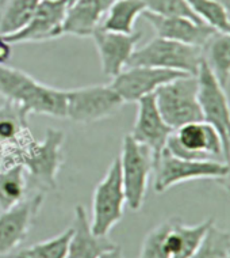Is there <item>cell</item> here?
Instances as JSON below:
<instances>
[{
	"instance_id": "cell-1",
	"label": "cell",
	"mask_w": 230,
	"mask_h": 258,
	"mask_svg": "<svg viewBox=\"0 0 230 258\" xmlns=\"http://www.w3.org/2000/svg\"><path fill=\"white\" fill-rule=\"evenodd\" d=\"M0 97L21 107L27 117L30 114L67 117V94L64 90L42 85L17 68L0 66Z\"/></svg>"
},
{
	"instance_id": "cell-2",
	"label": "cell",
	"mask_w": 230,
	"mask_h": 258,
	"mask_svg": "<svg viewBox=\"0 0 230 258\" xmlns=\"http://www.w3.org/2000/svg\"><path fill=\"white\" fill-rule=\"evenodd\" d=\"M65 134L48 128L42 142L29 139L15 154V163L25 167L27 177L42 190L57 187V174L62 165V144Z\"/></svg>"
},
{
	"instance_id": "cell-3",
	"label": "cell",
	"mask_w": 230,
	"mask_h": 258,
	"mask_svg": "<svg viewBox=\"0 0 230 258\" xmlns=\"http://www.w3.org/2000/svg\"><path fill=\"white\" fill-rule=\"evenodd\" d=\"M203 60V49L199 46L156 37L142 48L134 50L128 67L145 66L196 76Z\"/></svg>"
},
{
	"instance_id": "cell-4",
	"label": "cell",
	"mask_w": 230,
	"mask_h": 258,
	"mask_svg": "<svg viewBox=\"0 0 230 258\" xmlns=\"http://www.w3.org/2000/svg\"><path fill=\"white\" fill-rule=\"evenodd\" d=\"M155 99L160 114L173 131L190 122L203 121L196 76L184 75L165 83L155 91Z\"/></svg>"
},
{
	"instance_id": "cell-5",
	"label": "cell",
	"mask_w": 230,
	"mask_h": 258,
	"mask_svg": "<svg viewBox=\"0 0 230 258\" xmlns=\"http://www.w3.org/2000/svg\"><path fill=\"white\" fill-rule=\"evenodd\" d=\"M121 175L126 204L132 211H140L145 200L155 160L151 150L142 146L132 135H126L120 156Z\"/></svg>"
},
{
	"instance_id": "cell-6",
	"label": "cell",
	"mask_w": 230,
	"mask_h": 258,
	"mask_svg": "<svg viewBox=\"0 0 230 258\" xmlns=\"http://www.w3.org/2000/svg\"><path fill=\"white\" fill-rule=\"evenodd\" d=\"M126 204L120 158L111 163L104 178L97 183L92 197V220L91 231L97 236H107L117 223L124 218Z\"/></svg>"
},
{
	"instance_id": "cell-7",
	"label": "cell",
	"mask_w": 230,
	"mask_h": 258,
	"mask_svg": "<svg viewBox=\"0 0 230 258\" xmlns=\"http://www.w3.org/2000/svg\"><path fill=\"white\" fill-rule=\"evenodd\" d=\"M229 166L223 160L182 159L169 154L167 150L160 156L155 166V190L164 193L169 187L194 179H215L226 177Z\"/></svg>"
},
{
	"instance_id": "cell-8",
	"label": "cell",
	"mask_w": 230,
	"mask_h": 258,
	"mask_svg": "<svg viewBox=\"0 0 230 258\" xmlns=\"http://www.w3.org/2000/svg\"><path fill=\"white\" fill-rule=\"evenodd\" d=\"M198 101L203 121L215 129L222 140L225 162L230 158V102L225 87L218 82L207 62H200L196 74Z\"/></svg>"
},
{
	"instance_id": "cell-9",
	"label": "cell",
	"mask_w": 230,
	"mask_h": 258,
	"mask_svg": "<svg viewBox=\"0 0 230 258\" xmlns=\"http://www.w3.org/2000/svg\"><path fill=\"white\" fill-rule=\"evenodd\" d=\"M67 94V117L76 124H91L121 110L124 99L111 85H97L69 90Z\"/></svg>"
},
{
	"instance_id": "cell-10",
	"label": "cell",
	"mask_w": 230,
	"mask_h": 258,
	"mask_svg": "<svg viewBox=\"0 0 230 258\" xmlns=\"http://www.w3.org/2000/svg\"><path fill=\"white\" fill-rule=\"evenodd\" d=\"M165 150L182 159H215L225 162L219 135L204 121L190 122L177 128L168 139Z\"/></svg>"
},
{
	"instance_id": "cell-11",
	"label": "cell",
	"mask_w": 230,
	"mask_h": 258,
	"mask_svg": "<svg viewBox=\"0 0 230 258\" xmlns=\"http://www.w3.org/2000/svg\"><path fill=\"white\" fill-rule=\"evenodd\" d=\"M184 75L187 74L172 70L136 66L128 67L112 78L111 87L124 99V102H138L146 95L155 94L156 90L165 83Z\"/></svg>"
},
{
	"instance_id": "cell-12",
	"label": "cell",
	"mask_w": 230,
	"mask_h": 258,
	"mask_svg": "<svg viewBox=\"0 0 230 258\" xmlns=\"http://www.w3.org/2000/svg\"><path fill=\"white\" fill-rule=\"evenodd\" d=\"M68 6L64 0H41L36 13L18 33L6 36L10 44L42 42L64 34V19Z\"/></svg>"
},
{
	"instance_id": "cell-13",
	"label": "cell",
	"mask_w": 230,
	"mask_h": 258,
	"mask_svg": "<svg viewBox=\"0 0 230 258\" xmlns=\"http://www.w3.org/2000/svg\"><path fill=\"white\" fill-rule=\"evenodd\" d=\"M137 103V118L130 135L134 140L151 150L156 166L167 147L168 139L175 131L164 121L160 114L156 105L155 94L146 95Z\"/></svg>"
},
{
	"instance_id": "cell-14",
	"label": "cell",
	"mask_w": 230,
	"mask_h": 258,
	"mask_svg": "<svg viewBox=\"0 0 230 258\" xmlns=\"http://www.w3.org/2000/svg\"><path fill=\"white\" fill-rule=\"evenodd\" d=\"M91 37L96 45L103 74L108 78H115L128 67L129 60L141 41L142 33L134 31L132 34H122L103 30L99 26Z\"/></svg>"
},
{
	"instance_id": "cell-15",
	"label": "cell",
	"mask_w": 230,
	"mask_h": 258,
	"mask_svg": "<svg viewBox=\"0 0 230 258\" xmlns=\"http://www.w3.org/2000/svg\"><path fill=\"white\" fill-rule=\"evenodd\" d=\"M42 203L44 195L38 193L0 214V255L9 254L25 240Z\"/></svg>"
},
{
	"instance_id": "cell-16",
	"label": "cell",
	"mask_w": 230,
	"mask_h": 258,
	"mask_svg": "<svg viewBox=\"0 0 230 258\" xmlns=\"http://www.w3.org/2000/svg\"><path fill=\"white\" fill-rule=\"evenodd\" d=\"M142 17L146 19L157 37L167 38V40L177 41L187 45H194L204 49L217 31L204 23L195 22L192 19L180 18V17H160L149 11H144Z\"/></svg>"
},
{
	"instance_id": "cell-17",
	"label": "cell",
	"mask_w": 230,
	"mask_h": 258,
	"mask_svg": "<svg viewBox=\"0 0 230 258\" xmlns=\"http://www.w3.org/2000/svg\"><path fill=\"white\" fill-rule=\"evenodd\" d=\"M30 139L27 116L21 107L5 101L0 106V166L15 165V154Z\"/></svg>"
},
{
	"instance_id": "cell-18",
	"label": "cell",
	"mask_w": 230,
	"mask_h": 258,
	"mask_svg": "<svg viewBox=\"0 0 230 258\" xmlns=\"http://www.w3.org/2000/svg\"><path fill=\"white\" fill-rule=\"evenodd\" d=\"M114 246L117 245L107 236H97L91 231L84 207L77 205L75 208V222L68 243L67 258H99Z\"/></svg>"
},
{
	"instance_id": "cell-19",
	"label": "cell",
	"mask_w": 230,
	"mask_h": 258,
	"mask_svg": "<svg viewBox=\"0 0 230 258\" xmlns=\"http://www.w3.org/2000/svg\"><path fill=\"white\" fill-rule=\"evenodd\" d=\"M114 0H77L68 7L64 19V34L91 37L100 26Z\"/></svg>"
},
{
	"instance_id": "cell-20",
	"label": "cell",
	"mask_w": 230,
	"mask_h": 258,
	"mask_svg": "<svg viewBox=\"0 0 230 258\" xmlns=\"http://www.w3.org/2000/svg\"><path fill=\"white\" fill-rule=\"evenodd\" d=\"M215 222L206 219L199 224L187 226L177 216H173L172 226L165 236V249L169 258H191L199 247L207 228Z\"/></svg>"
},
{
	"instance_id": "cell-21",
	"label": "cell",
	"mask_w": 230,
	"mask_h": 258,
	"mask_svg": "<svg viewBox=\"0 0 230 258\" xmlns=\"http://www.w3.org/2000/svg\"><path fill=\"white\" fill-rule=\"evenodd\" d=\"M145 10L142 0H114L100 27L107 31L132 34L136 21Z\"/></svg>"
},
{
	"instance_id": "cell-22",
	"label": "cell",
	"mask_w": 230,
	"mask_h": 258,
	"mask_svg": "<svg viewBox=\"0 0 230 258\" xmlns=\"http://www.w3.org/2000/svg\"><path fill=\"white\" fill-rule=\"evenodd\" d=\"M41 0H0V34L11 36L26 26Z\"/></svg>"
},
{
	"instance_id": "cell-23",
	"label": "cell",
	"mask_w": 230,
	"mask_h": 258,
	"mask_svg": "<svg viewBox=\"0 0 230 258\" xmlns=\"http://www.w3.org/2000/svg\"><path fill=\"white\" fill-rule=\"evenodd\" d=\"M27 190V173L19 163L0 170V211L13 208L25 200Z\"/></svg>"
},
{
	"instance_id": "cell-24",
	"label": "cell",
	"mask_w": 230,
	"mask_h": 258,
	"mask_svg": "<svg viewBox=\"0 0 230 258\" xmlns=\"http://www.w3.org/2000/svg\"><path fill=\"white\" fill-rule=\"evenodd\" d=\"M204 61L223 87L230 78V33H215L204 46Z\"/></svg>"
},
{
	"instance_id": "cell-25",
	"label": "cell",
	"mask_w": 230,
	"mask_h": 258,
	"mask_svg": "<svg viewBox=\"0 0 230 258\" xmlns=\"http://www.w3.org/2000/svg\"><path fill=\"white\" fill-rule=\"evenodd\" d=\"M71 235L72 227L54 238L21 250L13 258H67Z\"/></svg>"
},
{
	"instance_id": "cell-26",
	"label": "cell",
	"mask_w": 230,
	"mask_h": 258,
	"mask_svg": "<svg viewBox=\"0 0 230 258\" xmlns=\"http://www.w3.org/2000/svg\"><path fill=\"white\" fill-rule=\"evenodd\" d=\"M230 253V232L221 230L215 222L207 228L199 247L191 258H227Z\"/></svg>"
},
{
	"instance_id": "cell-27",
	"label": "cell",
	"mask_w": 230,
	"mask_h": 258,
	"mask_svg": "<svg viewBox=\"0 0 230 258\" xmlns=\"http://www.w3.org/2000/svg\"><path fill=\"white\" fill-rule=\"evenodd\" d=\"M196 17L217 33H230V21L217 0H187Z\"/></svg>"
},
{
	"instance_id": "cell-28",
	"label": "cell",
	"mask_w": 230,
	"mask_h": 258,
	"mask_svg": "<svg viewBox=\"0 0 230 258\" xmlns=\"http://www.w3.org/2000/svg\"><path fill=\"white\" fill-rule=\"evenodd\" d=\"M146 11L160 17H180L203 23L192 11L187 0H142ZM206 25V23H204Z\"/></svg>"
},
{
	"instance_id": "cell-29",
	"label": "cell",
	"mask_w": 230,
	"mask_h": 258,
	"mask_svg": "<svg viewBox=\"0 0 230 258\" xmlns=\"http://www.w3.org/2000/svg\"><path fill=\"white\" fill-rule=\"evenodd\" d=\"M173 218L160 223L145 236L138 258H169L165 249V236L172 226Z\"/></svg>"
},
{
	"instance_id": "cell-30",
	"label": "cell",
	"mask_w": 230,
	"mask_h": 258,
	"mask_svg": "<svg viewBox=\"0 0 230 258\" xmlns=\"http://www.w3.org/2000/svg\"><path fill=\"white\" fill-rule=\"evenodd\" d=\"M13 54V48L9 41L6 40L5 36L0 34V66H6Z\"/></svg>"
},
{
	"instance_id": "cell-31",
	"label": "cell",
	"mask_w": 230,
	"mask_h": 258,
	"mask_svg": "<svg viewBox=\"0 0 230 258\" xmlns=\"http://www.w3.org/2000/svg\"><path fill=\"white\" fill-rule=\"evenodd\" d=\"M99 258H124V254L120 246H114L112 249L104 251Z\"/></svg>"
},
{
	"instance_id": "cell-32",
	"label": "cell",
	"mask_w": 230,
	"mask_h": 258,
	"mask_svg": "<svg viewBox=\"0 0 230 258\" xmlns=\"http://www.w3.org/2000/svg\"><path fill=\"white\" fill-rule=\"evenodd\" d=\"M217 2L223 7L226 15H227V18L230 21V0H217Z\"/></svg>"
},
{
	"instance_id": "cell-33",
	"label": "cell",
	"mask_w": 230,
	"mask_h": 258,
	"mask_svg": "<svg viewBox=\"0 0 230 258\" xmlns=\"http://www.w3.org/2000/svg\"><path fill=\"white\" fill-rule=\"evenodd\" d=\"M227 166H229V170H227V174L223 179H221V182H223V185L226 186V189L230 191V158L227 160Z\"/></svg>"
},
{
	"instance_id": "cell-34",
	"label": "cell",
	"mask_w": 230,
	"mask_h": 258,
	"mask_svg": "<svg viewBox=\"0 0 230 258\" xmlns=\"http://www.w3.org/2000/svg\"><path fill=\"white\" fill-rule=\"evenodd\" d=\"M64 2H65V3H67L68 7H69V6L73 5V3H75V2H77V0H64Z\"/></svg>"
},
{
	"instance_id": "cell-35",
	"label": "cell",
	"mask_w": 230,
	"mask_h": 258,
	"mask_svg": "<svg viewBox=\"0 0 230 258\" xmlns=\"http://www.w3.org/2000/svg\"><path fill=\"white\" fill-rule=\"evenodd\" d=\"M227 258H230V253H229V255H227Z\"/></svg>"
},
{
	"instance_id": "cell-36",
	"label": "cell",
	"mask_w": 230,
	"mask_h": 258,
	"mask_svg": "<svg viewBox=\"0 0 230 258\" xmlns=\"http://www.w3.org/2000/svg\"><path fill=\"white\" fill-rule=\"evenodd\" d=\"M0 170H2V166H0Z\"/></svg>"
}]
</instances>
